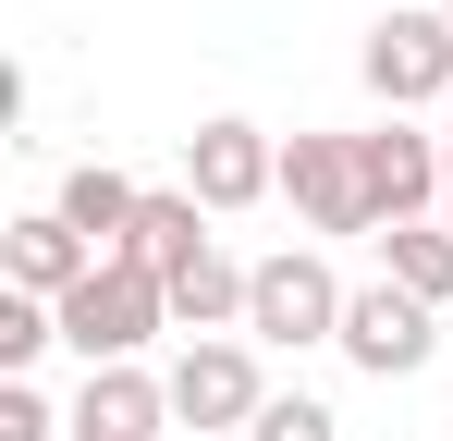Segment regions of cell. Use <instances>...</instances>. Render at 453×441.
Listing matches in <instances>:
<instances>
[{"instance_id": "6da1fadb", "label": "cell", "mask_w": 453, "mask_h": 441, "mask_svg": "<svg viewBox=\"0 0 453 441\" xmlns=\"http://www.w3.org/2000/svg\"><path fill=\"white\" fill-rule=\"evenodd\" d=\"M159 331H172V282L135 270V258H98V270L62 294V344H74L86 368H135Z\"/></svg>"}, {"instance_id": "7a4b0ae2", "label": "cell", "mask_w": 453, "mask_h": 441, "mask_svg": "<svg viewBox=\"0 0 453 441\" xmlns=\"http://www.w3.org/2000/svg\"><path fill=\"white\" fill-rule=\"evenodd\" d=\"M343 306H356V294L331 282V258H319V245H282V258L245 270V344H282V356L343 344Z\"/></svg>"}, {"instance_id": "3957f363", "label": "cell", "mask_w": 453, "mask_h": 441, "mask_svg": "<svg viewBox=\"0 0 453 441\" xmlns=\"http://www.w3.org/2000/svg\"><path fill=\"white\" fill-rule=\"evenodd\" d=\"M356 74H368L380 111H404V123H417L429 98L453 111V25H441V0H429V12H380L368 50H356Z\"/></svg>"}, {"instance_id": "277c9868", "label": "cell", "mask_w": 453, "mask_h": 441, "mask_svg": "<svg viewBox=\"0 0 453 441\" xmlns=\"http://www.w3.org/2000/svg\"><path fill=\"white\" fill-rule=\"evenodd\" d=\"M159 380H172V429H257V405H270V380H257V344H245V331L184 344Z\"/></svg>"}, {"instance_id": "5b68a950", "label": "cell", "mask_w": 453, "mask_h": 441, "mask_svg": "<svg viewBox=\"0 0 453 441\" xmlns=\"http://www.w3.org/2000/svg\"><path fill=\"white\" fill-rule=\"evenodd\" d=\"M356 159H368V209H380V233H392V220H441L453 135H417L404 111H380L368 135H356Z\"/></svg>"}, {"instance_id": "8992f818", "label": "cell", "mask_w": 453, "mask_h": 441, "mask_svg": "<svg viewBox=\"0 0 453 441\" xmlns=\"http://www.w3.org/2000/svg\"><path fill=\"white\" fill-rule=\"evenodd\" d=\"M184 197L221 220V209H257V197H282V147L257 135L245 111H221V123H196L184 135Z\"/></svg>"}, {"instance_id": "52a82bcc", "label": "cell", "mask_w": 453, "mask_h": 441, "mask_svg": "<svg viewBox=\"0 0 453 441\" xmlns=\"http://www.w3.org/2000/svg\"><path fill=\"white\" fill-rule=\"evenodd\" d=\"M282 197H295L306 233H368V245H380V209H368V159H356V135H295V147H282Z\"/></svg>"}, {"instance_id": "ba28073f", "label": "cell", "mask_w": 453, "mask_h": 441, "mask_svg": "<svg viewBox=\"0 0 453 441\" xmlns=\"http://www.w3.org/2000/svg\"><path fill=\"white\" fill-rule=\"evenodd\" d=\"M441 344V306H417L404 282H356L343 306V368H368V380H417Z\"/></svg>"}, {"instance_id": "9c48e42d", "label": "cell", "mask_w": 453, "mask_h": 441, "mask_svg": "<svg viewBox=\"0 0 453 441\" xmlns=\"http://www.w3.org/2000/svg\"><path fill=\"white\" fill-rule=\"evenodd\" d=\"M62 429L74 441H159L172 429V380H148V368H86V392L62 405Z\"/></svg>"}, {"instance_id": "30bf717a", "label": "cell", "mask_w": 453, "mask_h": 441, "mask_svg": "<svg viewBox=\"0 0 453 441\" xmlns=\"http://www.w3.org/2000/svg\"><path fill=\"white\" fill-rule=\"evenodd\" d=\"M0 270H12V294H37V306H62V294L98 270V245H86L62 209H25L12 233H0Z\"/></svg>"}, {"instance_id": "8fae6325", "label": "cell", "mask_w": 453, "mask_h": 441, "mask_svg": "<svg viewBox=\"0 0 453 441\" xmlns=\"http://www.w3.org/2000/svg\"><path fill=\"white\" fill-rule=\"evenodd\" d=\"M50 209L74 220V233L98 245V258H123V245H135V209H148V184H135V172H111V159H74Z\"/></svg>"}, {"instance_id": "7c38bea8", "label": "cell", "mask_w": 453, "mask_h": 441, "mask_svg": "<svg viewBox=\"0 0 453 441\" xmlns=\"http://www.w3.org/2000/svg\"><path fill=\"white\" fill-rule=\"evenodd\" d=\"M135 270H159V282H184L196 258H209V209L184 197V184H148V209H135V245H123Z\"/></svg>"}, {"instance_id": "4fadbf2b", "label": "cell", "mask_w": 453, "mask_h": 441, "mask_svg": "<svg viewBox=\"0 0 453 441\" xmlns=\"http://www.w3.org/2000/svg\"><path fill=\"white\" fill-rule=\"evenodd\" d=\"M380 282H404L417 306H453V220H392L380 233Z\"/></svg>"}, {"instance_id": "5bb4252c", "label": "cell", "mask_w": 453, "mask_h": 441, "mask_svg": "<svg viewBox=\"0 0 453 441\" xmlns=\"http://www.w3.org/2000/svg\"><path fill=\"white\" fill-rule=\"evenodd\" d=\"M50 344H62V306H37V294H0V368L25 380Z\"/></svg>"}, {"instance_id": "9a60e30c", "label": "cell", "mask_w": 453, "mask_h": 441, "mask_svg": "<svg viewBox=\"0 0 453 441\" xmlns=\"http://www.w3.org/2000/svg\"><path fill=\"white\" fill-rule=\"evenodd\" d=\"M245 441H343V417H331V405H306V392H270Z\"/></svg>"}, {"instance_id": "2e32d148", "label": "cell", "mask_w": 453, "mask_h": 441, "mask_svg": "<svg viewBox=\"0 0 453 441\" xmlns=\"http://www.w3.org/2000/svg\"><path fill=\"white\" fill-rule=\"evenodd\" d=\"M0 441H74V429H62V405L37 380H0Z\"/></svg>"}, {"instance_id": "e0dca14e", "label": "cell", "mask_w": 453, "mask_h": 441, "mask_svg": "<svg viewBox=\"0 0 453 441\" xmlns=\"http://www.w3.org/2000/svg\"><path fill=\"white\" fill-rule=\"evenodd\" d=\"M441 220H453V172H441Z\"/></svg>"}, {"instance_id": "ac0fdd59", "label": "cell", "mask_w": 453, "mask_h": 441, "mask_svg": "<svg viewBox=\"0 0 453 441\" xmlns=\"http://www.w3.org/2000/svg\"><path fill=\"white\" fill-rule=\"evenodd\" d=\"M441 25H453V0H441Z\"/></svg>"}]
</instances>
